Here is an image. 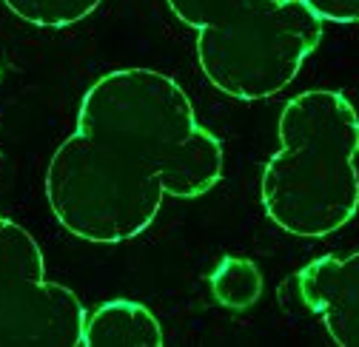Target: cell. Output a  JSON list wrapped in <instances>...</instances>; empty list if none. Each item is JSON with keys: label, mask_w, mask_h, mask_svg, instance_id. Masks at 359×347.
Segmentation results:
<instances>
[{"label": "cell", "mask_w": 359, "mask_h": 347, "mask_svg": "<svg viewBox=\"0 0 359 347\" xmlns=\"http://www.w3.org/2000/svg\"><path fill=\"white\" fill-rule=\"evenodd\" d=\"M280 151L262 168L259 199L277 228L323 239L359 211V114L331 89H311L285 103Z\"/></svg>", "instance_id": "cell-1"}, {"label": "cell", "mask_w": 359, "mask_h": 347, "mask_svg": "<svg viewBox=\"0 0 359 347\" xmlns=\"http://www.w3.org/2000/svg\"><path fill=\"white\" fill-rule=\"evenodd\" d=\"M77 132L151 168L177 199L208 194L226 168L222 143L197 122L189 94L154 69L97 77L80 100Z\"/></svg>", "instance_id": "cell-2"}, {"label": "cell", "mask_w": 359, "mask_h": 347, "mask_svg": "<svg viewBox=\"0 0 359 347\" xmlns=\"http://www.w3.org/2000/svg\"><path fill=\"white\" fill-rule=\"evenodd\" d=\"M43 191L55 220L72 236L95 245L140 236L157 220L165 197L151 168L83 132L55 148Z\"/></svg>", "instance_id": "cell-3"}, {"label": "cell", "mask_w": 359, "mask_h": 347, "mask_svg": "<svg viewBox=\"0 0 359 347\" xmlns=\"http://www.w3.org/2000/svg\"><path fill=\"white\" fill-rule=\"evenodd\" d=\"M323 40V20L302 0H254L197 31V63L226 97L254 103L285 92Z\"/></svg>", "instance_id": "cell-4"}, {"label": "cell", "mask_w": 359, "mask_h": 347, "mask_svg": "<svg viewBox=\"0 0 359 347\" xmlns=\"http://www.w3.org/2000/svg\"><path fill=\"white\" fill-rule=\"evenodd\" d=\"M83 302L46 279L37 239L0 213V347H83Z\"/></svg>", "instance_id": "cell-5"}, {"label": "cell", "mask_w": 359, "mask_h": 347, "mask_svg": "<svg viewBox=\"0 0 359 347\" xmlns=\"http://www.w3.org/2000/svg\"><path fill=\"white\" fill-rule=\"evenodd\" d=\"M291 282L299 305L323 322L339 347H359V250L348 256L325 253Z\"/></svg>", "instance_id": "cell-6"}, {"label": "cell", "mask_w": 359, "mask_h": 347, "mask_svg": "<svg viewBox=\"0 0 359 347\" xmlns=\"http://www.w3.org/2000/svg\"><path fill=\"white\" fill-rule=\"evenodd\" d=\"M160 319L134 299H111L86 313L83 347H163Z\"/></svg>", "instance_id": "cell-7"}, {"label": "cell", "mask_w": 359, "mask_h": 347, "mask_svg": "<svg viewBox=\"0 0 359 347\" xmlns=\"http://www.w3.org/2000/svg\"><path fill=\"white\" fill-rule=\"evenodd\" d=\"M208 288L217 305L229 311H248L262 296V274L245 256H226L214 268Z\"/></svg>", "instance_id": "cell-8"}, {"label": "cell", "mask_w": 359, "mask_h": 347, "mask_svg": "<svg viewBox=\"0 0 359 347\" xmlns=\"http://www.w3.org/2000/svg\"><path fill=\"white\" fill-rule=\"evenodd\" d=\"M15 17L37 29H69L95 15L103 0H0Z\"/></svg>", "instance_id": "cell-9"}, {"label": "cell", "mask_w": 359, "mask_h": 347, "mask_svg": "<svg viewBox=\"0 0 359 347\" xmlns=\"http://www.w3.org/2000/svg\"><path fill=\"white\" fill-rule=\"evenodd\" d=\"M174 17H180L191 29H208L214 23H222L226 17L243 12L254 0H165Z\"/></svg>", "instance_id": "cell-10"}, {"label": "cell", "mask_w": 359, "mask_h": 347, "mask_svg": "<svg viewBox=\"0 0 359 347\" xmlns=\"http://www.w3.org/2000/svg\"><path fill=\"white\" fill-rule=\"evenodd\" d=\"M320 20L359 23V0H302Z\"/></svg>", "instance_id": "cell-11"}]
</instances>
